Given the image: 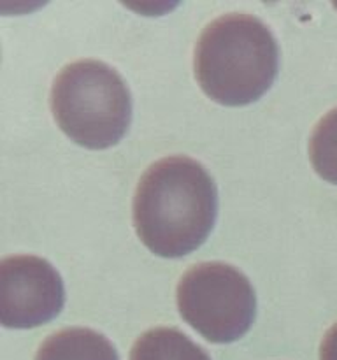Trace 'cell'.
<instances>
[{
	"label": "cell",
	"mask_w": 337,
	"mask_h": 360,
	"mask_svg": "<svg viewBox=\"0 0 337 360\" xmlns=\"http://www.w3.org/2000/svg\"><path fill=\"white\" fill-rule=\"evenodd\" d=\"M218 214V190L200 162L165 157L146 169L136 188L133 227L151 253L179 259L204 245Z\"/></svg>",
	"instance_id": "1"
},
{
	"label": "cell",
	"mask_w": 337,
	"mask_h": 360,
	"mask_svg": "<svg viewBox=\"0 0 337 360\" xmlns=\"http://www.w3.org/2000/svg\"><path fill=\"white\" fill-rule=\"evenodd\" d=\"M279 48L253 14L228 13L211 21L195 44L193 70L204 94L223 105L258 101L277 76Z\"/></svg>",
	"instance_id": "2"
},
{
	"label": "cell",
	"mask_w": 337,
	"mask_h": 360,
	"mask_svg": "<svg viewBox=\"0 0 337 360\" xmlns=\"http://www.w3.org/2000/svg\"><path fill=\"white\" fill-rule=\"evenodd\" d=\"M62 132L88 150L123 139L132 122V97L116 69L98 60H77L55 77L49 95Z\"/></svg>",
	"instance_id": "3"
},
{
	"label": "cell",
	"mask_w": 337,
	"mask_h": 360,
	"mask_svg": "<svg viewBox=\"0 0 337 360\" xmlns=\"http://www.w3.org/2000/svg\"><path fill=\"white\" fill-rule=\"evenodd\" d=\"M183 320L209 343H234L251 329L256 316L255 288L225 262L190 267L176 288Z\"/></svg>",
	"instance_id": "4"
},
{
	"label": "cell",
	"mask_w": 337,
	"mask_h": 360,
	"mask_svg": "<svg viewBox=\"0 0 337 360\" xmlns=\"http://www.w3.org/2000/svg\"><path fill=\"white\" fill-rule=\"evenodd\" d=\"M65 288L58 271L35 255L0 260V322L7 329H34L58 316Z\"/></svg>",
	"instance_id": "5"
},
{
	"label": "cell",
	"mask_w": 337,
	"mask_h": 360,
	"mask_svg": "<svg viewBox=\"0 0 337 360\" xmlns=\"http://www.w3.org/2000/svg\"><path fill=\"white\" fill-rule=\"evenodd\" d=\"M34 360H119L104 334L86 327H69L51 334Z\"/></svg>",
	"instance_id": "6"
},
{
	"label": "cell",
	"mask_w": 337,
	"mask_h": 360,
	"mask_svg": "<svg viewBox=\"0 0 337 360\" xmlns=\"http://www.w3.org/2000/svg\"><path fill=\"white\" fill-rule=\"evenodd\" d=\"M130 360H211L207 352L174 327H154L140 334Z\"/></svg>",
	"instance_id": "7"
},
{
	"label": "cell",
	"mask_w": 337,
	"mask_h": 360,
	"mask_svg": "<svg viewBox=\"0 0 337 360\" xmlns=\"http://www.w3.org/2000/svg\"><path fill=\"white\" fill-rule=\"evenodd\" d=\"M309 158L319 178L337 185V108L316 123L309 141Z\"/></svg>",
	"instance_id": "8"
},
{
	"label": "cell",
	"mask_w": 337,
	"mask_h": 360,
	"mask_svg": "<svg viewBox=\"0 0 337 360\" xmlns=\"http://www.w3.org/2000/svg\"><path fill=\"white\" fill-rule=\"evenodd\" d=\"M319 360H337V323H333L323 336L319 345Z\"/></svg>",
	"instance_id": "9"
}]
</instances>
